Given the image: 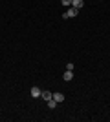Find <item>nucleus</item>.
Segmentation results:
<instances>
[{
	"label": "nucleus",
	"instance_id": "nucleus-9",
	"mask_svg": "<svg viewBox=\"0 0 110 122\" xmlns=\"http://www.w3.org/2000/svg\"><path fill=\"white\" fill-rule=\"evenodd\" d=\"M63 4L64 5H72V0H63Z\"/></svg>",
	"mask_w": 110,
	"mask_h": 122
},
{
	"label": "nucleus",
	"instance_id": "nucleus-3",
	"mask_svg": "<svg viewBox=\"0 0 110 122\" xmlns=\"http://www.w3.org/2000/svg\"><path fill=\"white\" fill-rule=\"evenodd\" d=\"M52 98H53V100H55V102L59 104V102H63V100H64V95H63V93H53V95H52Z\"/></svg>",
	"mask_w": 110,
	"mask_h": 122
},
{
	"label": "nucleus",
	"instance_id": "nucleus-7",
	"mask_svg": "<svg viewBox=\"0 0 110 122\" xmlns=\"http://www.w3.org/2000/svg\"><path fill=\"white\" fill-rule=\"evenodd\" d=\"M55 106H57V102L53 100V98H50V100H48V107H50V109H55Z\"/></svg>",
	"mask_w": 110,
	"mask_h": 122
},
{
	"label": "nucleus",
	"instance_id": "nucleus-5",
	"mask_svg": "<svg viewBox=\"0 0 110 122\" xmlns=\"http://www.w3.org/2000/svg\"><path fill=\"white\" fill-rule=\"evenodd\" d=\"M52 95H53L52 91H42V93H41V97L44 98V100H50V98H52Z\"/></svg>",
	"mask_w": 110,
	"mask_h": 122
},
{
	"label": "nucleus",
	"instance_id": "nucleus-4",
	"mask_svg": "<svg viewBox=\"0 0 110 122\" xmlns=\"http://www.w3.org/2000/svg\"><path fill=\"white\" fill-rule=\"evenodd\" d=\"M41 87H31V97H35V98H39L41 97Z\"/></svg>",
	"mask_w": 110,
	"mask_h": 122
},
{
	"label": "nucleus",
	"instance_id": "nucleus-1",
	"mask_svg": "<svg viewBox=\"0 0 110 122\" xmlns=\"http://www.w3.org/2000/svg\"><path fill=\"white\" fill-rule=\"evenodd\" d=\"M77 15H79V9H75V7H70V9L63 15V18H73V16H77Z\"/></svg>",
	"mask_w": 110,
	"mask_h": 122
},
{
	"label": "nucleus",
	"instance_id": "nucleus-6",
	"mask_svg": "<svg viewBox=\"0 0 110 122\" xmlns=\"http://www.w3.org/2000/svg\"><path fill=\"white\" fill-rule=\"evenodd\" d=\"M63 78H64V80H66V82H70V80H72V78H73V73H72V71H66V73H64V75H63Z\"/></svg>",
	"mask_w": 110,
	"mask_h": 122
},
{
	"label": "nucleus",
	"instance_id": "nucleus-2",
	"mask_svg": "<svg viewBox=\"0 0 110 122\" xmlns=\"http://www.w3.org/2000/svg\"><path fill=\"white\" fill-rule=\"evenodd\" d=\"M84 5V0H72V7H75V9H81Z\"/></svg>",
	"mask_w": 110,
	"mask_h": 122
},
{
	"label": "nucleus",
	"instance_id": "nucleus-8",
	"mask_svg": "<svg viewBox=\"0 0 110 122\" xmlns=\"http://www.w3.org/2000/svg\"><path fill=\"white\" fill-rule=\"evenodd\" d=\"M66 69H68V71H73V64H72V62H68V64H66Z\"/></svg>",
	"mask_w": 110,
	"mask_h": 122
}]
</instances>
